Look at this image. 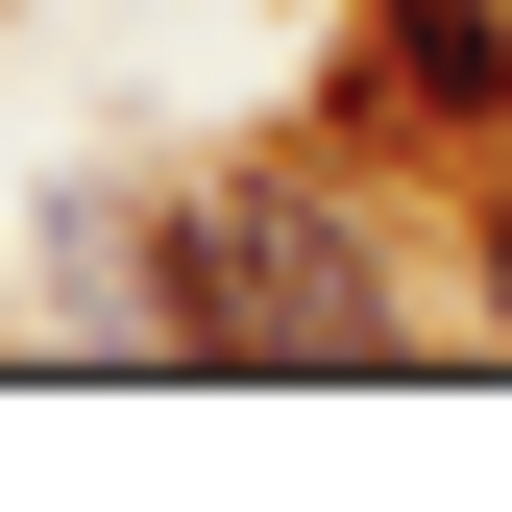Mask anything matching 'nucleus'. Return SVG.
Instances as JSON below:
<instances>
[{
  "label": "nucleus",
  "instance_id": "nucleus-1",
  "mask_svg": "<svg viewBox=\"0 0 512 512\" xmlns=\"http://www.w3.org/2000/svg\"><path fill=\"white\" fill-rule=\"evenodd\" d=\"M171 342L196 366H391V269L317 171H196L171 196Z\"/></svg>",
  "mask_w": 512,
  "mask_h": 512
},
{
  "label": "nucleus",
  "instance_id": "nucleus-2",
  "mask_svg": "<svg viewBox=\"0 0 512 512\" xmlns=\"http://www.w3.org/2000/svg\"><path fill=\"white\" fill-rule=\"evenodd\" d=\"M366 122L488 147V122H512V0H366Z\"/></svg>",
  "mask_w": 512,
  "mask_h": 512
},
{
  "label": "nucleus",
  "instance_id": "nucleus-3",
  "mask_svg": "<svg viewBox=\"0 0 512 512\" xmlns=\"http://www.w3.org/2000/svg\"><path fill=\"white\" fill-rule=\"evenodd\" d=\"M488 317H512V196H488Z\"/></svg>",
  "mask_w": 512,
  "mask_h": 512
}]
</instances>
